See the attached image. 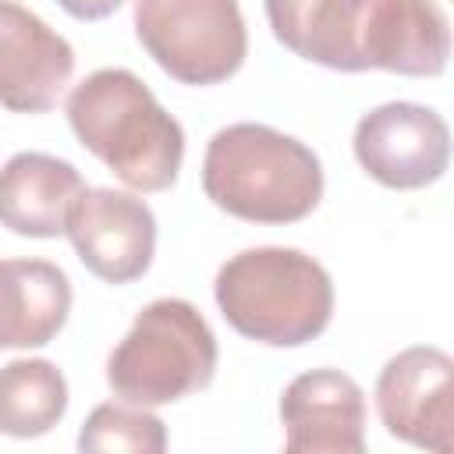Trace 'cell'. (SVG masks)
<instances>
[{"label": "cell", "instance_id": "1", "mask_svg": "<svg viewBox=\"0 0 454 454\" xmlns=\"http://www.w3.org/2000/svg\"><path fill=\"white\" fill-rule=\"evenodd\" d=\"M270 32L330 71L436 78L450 60V21L436 0H262Z\"/></svg>", "mask_w": 454, "mask_h": 454}, {"label": "cell", "instance_id": "2", "mask_svg": "<svg viewBox=\"0 0 454 454\" xmlns=\"http://www.w3.org/2000/svg\"><path fill=\"white\" fill-rule=\"evenodd\" d=\"M74 138L131 192H167L184 160V128L128 67H99L67 96Z\"/></svg>", "mask_w": 454, "mask_h": 454}, {"label": "cell", "instance_id": "3", "mask_svg": "<svg viewBox=\"0 0 454 454\" xmlns=\"http://www.w3.org/2000/svg\"><path fill=\"white\" fill-rule=\"evenodd\" d=\"M323 163L294 135L238 121L220 128L202 156L206 199L245 223H298L323 199Z\"/></svg>", "mask_w": 454, "mask_h": 454}, {"label": "cell", "instance_id": "4", "mask_svg": "<svg viewBox=\"0 0 454 454\" xmlns=\"http://www.w3.org/2000/svg\"><path fill=\"white\" fill-rule=\"evenodd\" d=\"M220 316L266 348H301L333 319V280L301 248L259 245L231 255L213 280Z\"/></svg>", "mask_w": 454, "mask_h": 454}, {"label": "cell", "instance_id": "5", "mask_svg": "<svg viewBox=\"0 0 454 454\" xmlns=\"http://www.w3.org/2000/svg\"><path fill=\"white\" fill-rule=\"evenodd\" d=\"M216 376V333L184 298L149 301L106 358L114 397L142 408L199 394Z\"/></svg>", "mask_w": 454, "mask_h": 454}, {"label": "cell", "instance_id": "6", "mask_svg": "<svg viewBox=\"0 0 454 454\" xmlns=\"http://www.w3.org/2000/svg\"><path fill=\"white\" fill-rule=\"evenodd\" d=\"M135 35L181 85H220L248 57L238 0H135Z\"/></svg>", "mask_w": 454, "mask_h": 454}, {"label": "cell", "instance_id": "7", "mask_svg": "<svg viewBox=\"0 0 454 454\" xmlns=\"http://www.w3.org/2000/svg\"><path fill=\"white\" fill-rule=\"evenodd\" d=\"M351 149L376 184L419 192L447 174L450 128L433 106L394 99L358 117Z\"/></svg>", "mask_w": 454, "mask_h": 454}, {"label": "cell", "instance_id": "8", "mask_svg": "<svg viewBox=\"0 0 454 454\" xmlns=\"http://www.w3.org/2000/svg\"><path fill=\"white\" fill-rule=\"evenodd\" d=\"M372 397L394 440L436 454L454 450V358L443 348L411 344L387 358Z\"/></svg>", "mask_w": 454, "mask_h": 454}, {"label": "cell", "instance_id": "9", "mask_svg": "<svg viewBox=\"0 0 454 454\" xmlns=\"http://www.w3.org/2000/svg\"><path fill=\"white\" fill-rule=\"evenodd\" d=\"M64 234L74 245L82 266L121 287L153 266L156 255V216L145 199L117 188H82L67 209Z\"/></svg>", "mask_w": 454, "mask_h": 454}, {"label": "cell", "instance_id": "10", "mask_svg": "<svg viewBox=\"0 0 454 454\" xmlns=\"http://www.w3.org/2000/svg\"><path fill=\"white\" fill-rule=\"evenodd\" d=\"M74 74L71 43L35 11L0 0V106L14 114H46Z\"/></svg>", "mask_w": 454, "mask_h": 454}, {"label": "cell", "instance_id": "11", "mask_svg": "<svg viewBox=\"0 0 454 454\" xmlns=\"http://www.w3.org/2000/svg\"><path fill=\"white\" fill-rule=\"evenodd\" d=\"M284 450L291 454H362L365 394L340 369H309L280 394Z\"/></svg>", "mask_w": 454, "mask_h": 454}, {"label": "cell", "instance_id": "12", "mask_svg": "<svg viewBox=\"0 0 454 454\" xmlns=\"http://www.w3.org/2000/svg\"><path fill=\"white\" fill-rule=\"evenodd\" d=\"M82 188L74 163L32 149L14 153L0 167V227L21 238H60Z\"/></svg>", "mask_w": 454, "mask_h": 454}, {"label": "cell", "instance_id": "13", "mask_svg": "<svg viewBox=\"0 0 454 454\" xmlns=\"http://www.w3.org/2000/svg\"><path fill=\"white\" fill-rule=\"evenodd\" d=\"M71 316V280L46 259H0V348H46Z\"/></svg>", "mask_w": 454, "mask_h": 454}, {"label": "cell", "instance_id": "14", "mask_svg": "<svg viewBox=\"0 0 454 454\" xmlns=\"http://www.w3.org/2000/svg\"><path fill=\"white\" fill-rule=\"evenodd\" d=\"M67 411V380L50 358H14L0 365V433L32 440L50 433Z\"/></svg>", "mask_w": 454, "mask_h": 454}, {"label": "cell", "instance_id": "15", "mask_svg": "<svg viewBox=\"0 0 454 454\" xmlns=\"http://www.w3.org/2000/svg\"><path fill=\"white\" fill-rule=\"evenodd\" d=\"M78 450H128V454H163L167 426L142 404L103 401L89 411L78 429Z\"/></svg>", "mask_w": 454, "mask_h": 454}, {"label": "cell", "instance_id": "16", "mask_svg": "<svg viewBox=\"0 0 454 454\" xmlns=\"http://www.w3.org/2000/svg\"><path fill=\"white\" fill-rule=\"evenodd\" d=\"M74 21H103L124 7V0H57Z\"/></svg>", "mask_w": 454, "mask_h": 454}]
</instances>
